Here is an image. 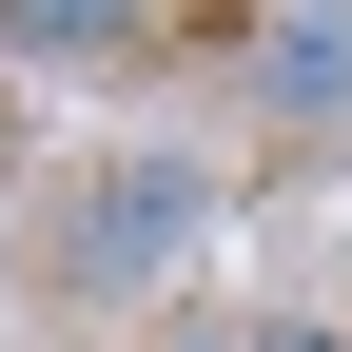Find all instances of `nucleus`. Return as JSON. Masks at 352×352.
Segmentation results:
<instances>
[{"label": "nucleus", "mask_w": 352, "mask_h": 352, "mask_svg": "<svg viewBox=\"0 0 352 352\" xmlns=\"http://www.w3.org/2000/svg\"><path fill=\"white\" fill-rule=\"evenodd\" d=\"M215 215L235 196H215L196 138H98L59 196H39V294H59V314H157V294L215 254Z\"/></svg>", "instance_id": "obj_1"}, {"label": "nucleus", "mask_w": 352, "mask_h": 352, "mask_svg": "<svg viewBox=\"0 0 352 352\" xmlns=\"http://www.w3.org/2000/svg\"><path fill=\"white\" fill-rule=\"evenodd\" d=\"M157 39H176V0H0V78H118Z\"/></svg>", "instance_id": "obj_3"}, {"label": "nucleus", "mask_w": 352, "mask_h": 352, "mask_svg": "<svg viewBox=\"0 0 352 352\" xmlns=\"http://www.w3.org/2000/svg\"><path fill=\"white\" fill-rule=\"evenodd\" d=\"M235 118H254L274 157H352V0H274V20H254Z\"/></svg>", "instance_id": "obj_2"}, {"label": "nucleus", "mask_w": 352, "mask_h": 352, "mask_svg": "<svg viewBox=\"0 0 352 352\" xmlns=\"http://www.w3.org/2000/svg\"><path fill=\"white\" fill-rule=\"evenodd\" d=\"M254 352H352V333H333V314H254Z\"/></svg>", "instance_id": "obj_6"}, {"label": "nucleus", "mask_w": 352, "mask_h": 352, "mask_svg": "<svg viewBox=\"0 0 352 352\" xmlns=\"http://www.w3.org/2000/svg\"><path fill=\"white\" fill-rule=\"evenodd\" d=\"M20 176H39V118H20V78H0V196H20Z\"/></svg>", "instance_id": "obj_5"}, {"label": "nucleus", "mask_w": 352, "mask_h": 352, "mask_svg": "<svg viewBox=\"0 0 352 352\" xmlns=\"http://www.w3.org/2000/svg\"><path fill=\"white\" fill-rule=\"evenodd\" d=\"M157 352H254V314H157Z\"/></svg>", "instance_id": "obj_4"}]
</instances>
